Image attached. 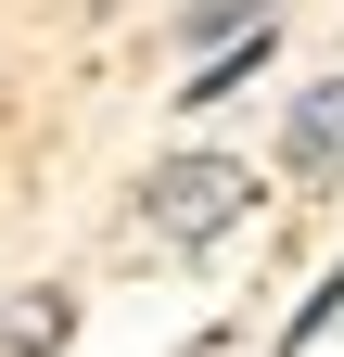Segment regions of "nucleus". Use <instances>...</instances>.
I'll use <instances>...</instances> for the list:
<instances>
[{"mask_svg":"<svg viewBox=\"0 0 344 357\" xmlns=\"http://www.w3.org/2000/svg\"><path fill=\"white\" fill-rule=\"evenodd\" d=\"M255 204H268V178H255V153H230V141H179V153L141 178V230L166 255H217Z\"/></svg>","mask_w":344,"mask_h":357,"instance_id":"obj_1","label":"nucleus"},{"mask_svg":"<svg viewBox=\"0 0 344 357\" xmlns=\"http://www.w3.org/2000/svg\"><path fill=\"white\" fill-rule=\"evenodd\" d=\"M344 166V64L293 89V115H281V178H331Z\"/></svg>","mask_w":344,"mask_h":357,"instance_id":"obj_2","label":"nucleus"},{"mask_svg":"<svg viewBox=\"0 0 344 357\" xmlns=\"http://www.w3.org/2000/svg\"><path fill=\"white\" fill-rule=\"evenodd\" d=\"M77 344V281H13L0 294V357H64Z\"/></svg>","mask_w":344,"mask_h":357,"instance_id":"obj_3","label":"nucleus"},{"mask_svg":"<svg viewBox=\"0 0 344 357\" xmlns=\"http://www.w3.org/2000/svg\"><path fill=\"white\" fill-rule=\"evenodd\" d=\"M268 64H281V26H255V38H230V52H204V64L179 77V102H191V115H217V102H242Z\"/></svg>","mask_w":344,"mask_h":357,"instance_id":"obj_4","label":"nucleus"},{"mask_svg":"<svg viewBox=\"0 0 344 357\" xmlns=\"http://www.w3.org/2000/svg\"><path fill=\"white\" fill-rule=\"evenodd\" d=\"M255 26H281V0H179V52L191 64L230 52V38H255Z\"/></svg>","mask_w":344,"mask_h":357,"instance_id":"obj_5","label":"nucleus"},{"mask_svg":"<svg viewBox=\"0 0 344 357\" xmlns=\"http://www.w3.org/2000/svg\"><path fill=\"white\" fill-rule=\"evenodd\" d=\"M331 332H344V255H331L319 281H306V306H293V319H281V357H319Z\"/></svg>","mask_w":344,"mask_h":357,"instance_id":"obj_6","label":"nucleus"},{"mask_svg":"<svg viewBox=\"0 0 344 357\" xmlns=\"http://www.w3.org/2000/svg\"><path fill=\"white\" fill-rule=\"evenodd\" d=\"M179 357H242V332H230V319H204V332H191Z\"/></svg>","mask_w":344,"mask_h":357,"instance_id":"obj_7","label":"nucleus"}]
</instances>
